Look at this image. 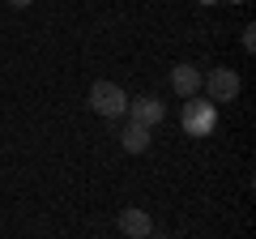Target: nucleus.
<instances>
[{
    "instance_id": "4",
    "label": "nucleus",
    "mask_w": 256,
    "mask_h": 239,
    "mask_svg": "<svg viewBox=\"0 0 256 239\" xmlns=\"http://www.w3.org/2000/svg\"><path fill=\"white\" fill-rule=\"evenodd\" d=\"M128 124H141V128H154V124H162V98H154V94H141V98L128 102Z\"/></svg>"
},
{
    "instance_id": "6",
    "label": "nucleus",
    "mask_w": 256,
    "mask_h": 239,
    "mask_svg": "<svg viewBox=\"0 0 256 239\" xmlns=\"http://www.w3.org/2000/svg\"><path fill=\"white\" fill-rule=\"evenodd\" d=\"M120 230H124L128 239H150L154 235V218H150L146 210H124L120 214Z\"/></svg>"
},
{
    "instance_id": "2",
    "label": "nucleus",
    "mask_w": 256,
    "mask_h": 239,
    "mask_svg": "<svg viewBox=\"0 0 256 239\" xmlns=\"http://www.w3.org/2000/svg\"><path fill=\"white\" fill-rule=\"evenodd\" d=\"M90 107L98 111L102 120H120L128 111V94L120 90L116 82H94L90 86Z\"/></svg>"
},
{
    "instance_id": "3",
    "label": "nucleus",
    "mask_w": 256,
    "mask_h": 239,
    "mask_svg": "<svg viewBox=\"0 0 256 239\" xmlns=\"http://www.w3.org/2000/svg\"><path fill=\"white\" fill-rule=\"evenodd\" d=\"M201 86L210 90L214 107H218V102H230L239 94V73H235V68H210V73L201 77Z\"/></svg>"
},
{
    "instance_id": "1",
    "label": "nucleus",
    "mask_w": 256,
    "mask_h": 239,
    "mask_svg": "<svg viewBox=\"0 0 256 239\" xmlns=\"http://www.w3.org/2000/svg\"><path fill=\"white\" fill-rule=\"evenodd\" d=\"M180 124L188 137H210L214 124H218V107L205 98H184V111H180Z\"/></svg>"
},
{
    "instance_id": "8",
    "label": "nucleus",
    "mask_w": 256,
    "mask_h": 239,
    "mask_svg": "<svg viewBox=\"0 0 256 239\" xmlns=\"http://www.w3.org/2000/svg\"><path fill=\"white\" fill-rule=\"evenodd\" d=\"M9 4H13V9H26V4H30V0H9Z\"/></svg>"
},
{
    "instance_id": "7",
    "label": "nucleus",
    "mask_w": 256,
    "mask_h": 239,
    "mask_svg": "<svg viewBox=\"0 0 256 239\" xmlns=\"http://www.w3.org/2000/svg\"><path fill=\"white\" fill-rule=\"evenodd\" d=\"M120 146H124L128 154H146V150H150V128H141V124H128V128L120 132Z\"/></svg>"
},
{
    "instance_id": "5",
    "label": "nucleus",
    "mask_w": 256,
    "mask_h": 239,
    "mask_svg": "<svg viewBox=\"0 0 256 239\" xmlns=\"http://www.w3.org/2000/svg\"><path fill=\"white\" fill-rule=\"evenodd\" d=\"M171 90L180 94V98H196V90H201V73H196V64H175L171 68Z\"/></svg>"
}]
</instances>
